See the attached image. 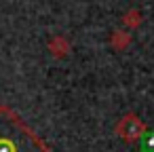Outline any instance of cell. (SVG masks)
I'll list each match as a JSON object with an SVG mask.
<instances>
[{"instance_id": "obj_1", "label": "cell", "mask_w": 154, "mask_h": 152, "mask_svg": "<svg viewBox=\"0 0 154 152\" xmlns=\"http://www.w3.org/2000/svg\"><path fill=\"white\" fill-rule=\"evenodd\" d=\"M0 152H47V148L19 116L0 108Z\"/></svg>"}]
</instances>
